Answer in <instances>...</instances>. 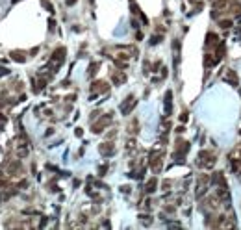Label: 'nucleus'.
Instances as JSON below:
<instances>
[{"mask_svg":"<svg viewBox=\"0 0 241 230\" xmlns=\"http://www.w3.org/2000/svg\"><path fill=\"white\" fill-rule=\"evenodd\" d=\"M213 163H215V154H213L211 150H202L200 154H198V165L213 167Z\"/></svg>","mask_w":241,"mask_h":230,"instance_id":"obj_1","label":"nucleus"},{"mask_svg":"<svg viewBox=\"0 0 241 230\" xmlns=\"http://www.w3.org/2000/svg\"><path fill=\"white\" fill-rule=\"evenodd\" d=\"M109 123H111V113H106L104 117H100V119L93 124V132H95V134H100V132H104V128L108 126Z\"/></svg>","mask_w":241,"mask_h":230,"instance_id":"obj_2","label":"nucleus"},{"mask_svg":"<svg viewBox=\"0 0 241 230\" xmlns=\"http://www.w3.org/2000/svg\"><path fill=\"white\" fill-rule=\"evenodd\" d=\"M163 154L160 152V154H154L152 152V158H150V169H152V173H160L161 171V167H163Z\"/></svg>","mask_w":241,"mask_h":230,"instance_id":"obj_3","label":"nucleus"},{"mask_svg":"<svg viewBox=\"0 0 241 230\" xmlns=\"http://www.w3.org/2000/svg\"><path fill=\"white\" fill-rule=\"evenodd\" d=\"M135 104H137V102H135V99H134V96H132V95H130V96H128V99H126L124 102H122V104H121V111H122V113H124V115H128V113H130V111H132V110L135 108Z\"/></svg>","mask_w":241,"mask_h":230,"instance_id":"obj_4","label":"nucleus"},{"mask_svg":"<svg viewBox=\"0 0 241 230\" xmlns=\"http://www.w3.org/2000/svg\"><path fill=\"white\" fill-rule=\"evenodd\" d=\"M211 182H213V186H217V187H228L226 186V180H224V175L221 171H215L211 175Z\"/></svg>","mask_w":241,"mask_h":230,"instance_id":"obj_5","label":"nucleus"},{"mask_svg":"<svg viewBox=\"0 0 241 230\" xmlns=\"http://www.w3.org/2000/svg\"><path fill=\"white\" fill-rule=\"evenodd\" d=\"M98 150H100L102 156H111L113 152H115V145L111 141H106V143H102L100 147H98Z\"/></svg>","mask_w":241,"mask_h":230,"instance_id":"obj_6","label":"nucleus"},{"mask_svg":"<svg viewBox=\"0 0 241 230\" xmlns=\"http://www.w3.org/2000/svg\"><path fill=\"white\" fill-rule=\"evenodd\" d=\"M221 41H219V36H215V33H208L206 36V48H215Z\"/></svg>","mask_w":241,"mask_h":230,"instance_id":"obj_7","label":"nucleus"},{"mask_svg":"<svg viewBox=\"0 0 241 230\" xmlns=\"http://www.w3.org/2000/svg\"><path fill=\"white\" fill-rule=\"evenodd\" d=\"M91 91L93 93H106L108 91V83L106 82H93Z\"/></svg>","mask_w":241,"mask_h":230,"instance_id":"obj_8","label":"nucleus"},{"mask_svg":"<svg viewBox=\"0 0 241 230\" xmlns=\"http://www.w3.org/2000/svg\"><path fill=\"white\" fill-rule=\"evenodd\" d=\"M9 175H13V176H17V175H20V173H22V165H20V162L17 160V162H13L11 165H9Z\"/></svg>","mask_w":241,"mask_h":230,"instance_id":"obj_9","label":"nucleus"},{"mask_svg":"<svg viewBox=\"0 0 241 230\" xmlns=\"http://www.w3.org/2000/svg\"><path fill=\"white\" fill-rule=\"evenodd\" d=\"M111 80H113V83H117V86H121V83H124L126 76H124V73H117V71H111Z\"/></svg>","mask_w":241,"mask_h":230,"instance_id":"obj_10","label":"nucleus"},{"mask_svg":"<svg viewBox=\"0 0 241 230\" xmlns=\"http://www.w3.org/2000/svg\"><path fill=\"white\" fill-rule=\"evenodd\" d=\"M171 102H173V91L165 93V113H171Z\"/></svg>","mask_w":241,"mask_h":230,"instance_id":"obj_11","label":"nucleus"},{"mask_svg":"<svg viewBox=\"0 0 241 230\" xmlns=\"http://www.w3.org/2000/svg\"><path fill=\"white\" fill-rule=\"evenodd\" d=\"M226 82L232 83V86H237V74L232 71V69H228V73H226Z\"/></svg>","mask_w":241,"mask_h":230,"instance_id":"obj_12","label":"nucleus"},{"mask_svg":"<svg viewBox=\"0 0 241 230\" xmlns=\"http://www.w3.org/2000/svg\"><path fill=\"white\" fill-rule=\"evenodd\" d=\"M224 8H228V0H215V2H213V9L223 11Z\"/></svg>","mask_w":241,"mask_h":230,"instance_id":"obj_13","label":"nucleus"},{"mask_svg":"<svg viewBox=\"0 0 241 230\" xmlns=\"http://www.w3.org/2000/svg\"><path fill=\"white\" fill-rule=\"evenodd\" d=\"M156 186H158V180H156V178H150L148 184H147V187H145V191H147V193H152V191H156Z\"/></svg>","mask_w":241,"mask_h":230,"instance_id":"obj_14","label":"nucleus"},{"mask_svg":"<svg viewBox=\"0 0 241 230\" xmlns=\"http://www.w3.org/2000/svg\"><path fill=\"white\" fill-rule=\"evenodd\" d=\"M11 58L15 59V61H24V59H26V56H24L22 52H17V50H15V52H11Z\"/></svg>","mask_w":241,"mask_h":230,"instance_id":"obj_15","label":"nucleus"},{"mask_svg":"<svg viewBox=\"0 0 241 230\" xmlns=\"http://www.w3.org/2000/svg\"><path fill=\"white\" fill-rule=\"evenodd\" d=\"M232 24H234V22H232V20H230V19H223V20H221V22H219V26H221V28H230Z\"/></svg>","mask_w":241,"mask_h":230,"instance_id":"obj_16","label":"nucleus"},{"mask_svg":"<svg viewBox=\"0 0 241 230\" xmlns=\"http://www.w3.org/2000/svg\"><path fill=\"white\" fill-rule=\"evenodd\" d=\"M96 69H98V63H91L89 65V76H93L96 73Z\"/></svg>","mask_w":241,"mask_h":230,"instance_id":"obj_17","label":"nucleus"},{"mask_svg":"<svg viewBox=\"0 0 241 230\" xmlns=\"http://www.w3.org/2000/svg\"><path fill=\"white\" fill-rule=\"evenodd\" d=\"M158 43H161V36H152V39H150V45H158Z\"/></svg>","mask_w":241,"mask_h":230,"instance_id":"obj_18","label":"nucleus"},{"mask_svg":"<svg viewBox=\"0 0 241 230\" xmlns=\"http://www.w3.org/2000/svg\"><path fill=\"white\" fill-rule=\"evenodd\" d=\"M130 134H137V121H132L130 124Z\"/></svg>","mask_w":241,"mask_h":230,"instance_id":"obj_19","label":"nucleus"},{"mask_svg":"<svg viewBox=\"0 0 241 230\" xmlns=\"http://www.w3.org/2000/svg\"><path fill=\"white\" fill-rule=\"evenodd\" d=\"M141 217V221L145 223V225H150V223H152V219H150V215H139Z\"/></svg>","mask_w":241,"mask_h":230,"instance_id":"obj_20","label":"nucleus"},{"mask_svg":"<svg viewBox=\"0 0 241 230\" xmlns=\"http://www.w3.org/2000/svg\"><path fill=\"white\" fill-rule=\"evenodd\" d=\"M135 149V141H134V139H130V141L126 143V150H134Z\"/></svg>","mask_w":241,"mask_h":230,"instance_id":"obj_21","label":"nucleus"},{"mask_svg":"<svg viewBox=\"0 0 241 230\" xmlns=\"http://www.w3.org/2000/svg\"><path fill=\"white\" fill-rule=\"evenodd\" d=\"M187 119H189V113H187V111H182V115H180V121H182V123H185Z\"/></svg>","mask_w":241,"mask_h":230,"instance_id":"obj_22","label":"nucleus"},{"mask_svg":"<svg viewBox=\"0 0 241 230\" xmlns=\"http://www.w3.org/2000/svg\"><path fill=\"white\" fill-rule=\"evenodd\" d=\"M98 171H100L98 175H100V176H104V175H106V171H108V165H102V167H100Z\"/></svg>","mask_w":241,"mask_h":230,"instance_id":"obj_23","label":"nucleus"},{"mask_svg":"<svg viewBox=\"0 0 241 230\" xmlns=\"http://www.w3.org/2000/svg\"><path fill=\"white\" fill-rule=\"evenodd\" d=\"M161 186H163V187H161V189H165V191H167V189H169V187H171V180H165V182H163Z\"/></svg>","mask_w":241,"mask_h":230,"instance_id":"obj_24","label":"nucleus"},{"mask_svg":"<svg viewBox=\"0 0 241 230\" xmlns=\"http://www.w3.org/2000/svg\"><path fill=\"white\" fill-rule=\"evenodd\" d=\"M239 33H241V32H239Z\"/></svg>","mask_w":241,"mask_h":230,"instance_id":"obj_25","label":"nucleus"}]
</instances>
